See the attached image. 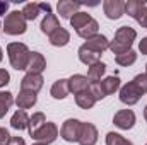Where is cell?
Returning <instances> with one entry per match:
<instances>
[{"instance_id": "1", "label": "cell", "mask_w": 147, "mask_h": 145, "mask_svg": "<svg viewBox=\"0 0 147 145\" xmlns=\"http://www.w3.org/2000/svg\"><path fill=\"white\" fill-rule=\"evenodd\" d=\"M137 38V31L130 26H121L116 29L115 38L110 41V48L111 53L116 56V55H121V53H127L132 50V44Z\"/></svg>"}, {"instance_id": "2", "label": "cell", "mask_w": 147, "mask_h": 145, "mask_svg": "<svg viewBox=\"0 0 147 145\" xmlns=\"http://www.w3.org/2000/svg\"><path fill=\"white\" fill-rule=\"evenodd\" d=\"M7 55L12 68L16 70H26L29 63L31 51L24 43H9L7 44Z\"/></svg>"}, {"instance_id": "3", "label": "cell", "mask_w": 147, "mask_h": 145, "mask_svg": "<svg viewBox=\"0 0 147 145\" xmlns=\"http://www.w3.org/2000/svg\"><path fill=\"white\" fill-rule=\"evenodd\" d=\"M118 89H120V77H116V75L101 79L99 82H94L89 87V91H91V94L94 96L96 101H101V99L108 97L110 94H115Z\"/></svg>"}, {"instance_id": "4", "label": "cell", "mask_w": 147, "mask_h": 145, "mask_svg": "<svg viewBox=\"0 0 147 145\" xmlns=\"http://www.w3.org/2000/svg\"><path fill=\"white\" fill-rule=\"evenodd\" d=\"M2 29L5 31V34L19 36V34H24L28 31V21L24 19V15H22L21 10H12V12H9L5 15Z\"/></svg>"}, {"instance_id": "5", "label": "cell", "mask_w": 147, "mask_h": 145, "mask_svg": "<svg viewBox=\"0 0 147 145\" xmlns=\"http://www.w3.org/2000/svg\"><path fill=\"white\" fill-rule=\"evenodd\" d=\"M57 137H58V126L55 125V123H51V121H46L39 130H36L33 135H31V138H34L36 142L39 144H53L55 140H57Z\"/></svg>"}, {"instance_id": "6", "label": "cell", "mask_w": 147, "mask_h": 145, "mask_svg": "<svg viewBox=\"0 0 147 145\" xmlns=\"http://www.w3.org/2000/svg\"><path fill=\"white\" fill-rule=\"evenodd\" d=\"M142 96H144V94L139 91V87H137L132 80L120 87V101H121L123 104H127V106H134V104H137V103L140 101Z\"/></svg>"}, {"instance_id": "7", "label": "cell", "mask_w": 147, "mask_h": 145, "mask_svg": "<svg viewBox=\"0 0 147 145\" xmlns=\"http://www.w3.org/2000/svg\"><path fill=\"white\" fill-rule=\"evenodd\" d=\"M80 126H82V121H79L75 118L65 119V123L62 125V130H60L62 138L65 142H77L79 135H80Z\"/></svg>"}, {"instance_id": "8", "label": "cell", "mask_w": 147, "mask_h": 145, "mask_svg": "<svg viewBox=\"0 0 147 145\" xmlns=\"http://www.w3.org/2000/svg\"><path fill=\"white\" fill-rule=\"evenodd\" d=\"M135 121H137V116L132 109H120L113 116V123L120 130H132L135 126Z\"/></svg>"}, {"instance_id": "9", "label": "cell", "mask_w": 147, "mask_h": 145, "mask_svg": "<svg viewBox=\"0 0 147 145\" xmlns=\"http://www.w3.org/2000/svg\"><path fill=\"white\" fill-rule=\"evenodd\" d=\"M98 142V128L89 123V121H82V126H80V135H79V145H96Z\"/></svg>"}, {"instance_id": "10", "label": "cell", "mask_w": 147, "mask_h": 145, "mask_svg": "<svg viewBox=\"0 0 147 145\" xmlns=\"http://www.w3.org/2000/svg\"><path fill=\"white\" fill-rule=\"evenodd\" d=\"M84 48H87L89 51H92V53H98V55H103V51H106L108 48H110V41H108V38L105 36V34H96V36L89 38V39H86V43L82 44Z\"/></svg>"}, {"instance_id": "11", "label": "cell", "mask_w": 147, "mask_h": 145, "mask_svg": "<svg viewBox=\"0 0 147 145\" xmlns=\"http://www.w3.org/2000/svg\"><path fill=\"white\" fill-rule=\"evenodd\" d=\"M103 10L108 19L116 21L125 14V2L123 0H106L103 3Z\"/></svg>"}, {"instance_id": "12", "label": "cell", "mask_w": 147, "mask_h": 145, "mask_svg": "<svg viewBox=\"0 0 147 145\" xmlns=\"http://www.w3.org/2000/svg\"><path fill=\"white\" fill-rule=\"evenodd\" d=\"M43 82L45 80L39 73H26L21 80V91H31V92L38 94L43 87Z\"/></svg>"}, {"instance_id": "13", "label": "cell", "mask_w": 147, "mask_h": 145, "mask_svg": "<svg viewBox=\"0 0 147 145\" xmlns=\"http://www.w3.org/2000/svg\"><path fill=\"white\" fill-rule=\"evenodd\" d=\"M89 87H91V82H89L87 75L75 73V75H72V77L69 79V91L74 92V96H77V94H80V92L87 91Z\"/></svg>"}, {"instance_id": "14", "label": "cell", "mask_w": 147, "mask_h": 145, "mask_svg": "<svg viewBox=\"0 0 147 145\" xmlns=\"http://www.w3.org/2000/svg\"><path fill=\"white\" fill-rule=\"evenodd\" d=\"M80 2H72V0H60L58 2V5H57V9H58V14H60V17H63V19H72L74 14H77L79 12V9H80Z\"/></svg>"}, {"instance_id": "15", "label": "cell", "mask_w": 147, "mask_h": 145, "mask_svg": "<svg viewBox=\"0 0 147 145\" xmlns=\"http://www.w3.org/2000/svg\"><path fill=\"white\" fill-rule=\"evenodd\" d=\"M46 68V60L41 53L38 51H31V56H29V63H28V73H39Z\"/></svg>"}, {"instance_id": "16", "label": "cell", "mask_w": 147, "mask_h": 145, "mask_svg": "<svg viewBox=\"0 0 147 145\" xmlns=\"http://www.w3.org/2000/svg\"><path fill=\"white\" fill-rule=\"evenodd\" d=\"M36 101H38V96L34 92H31V91H21L19 96L14 99V103L17 104V108L22 109V111L33 108V106L36 104Z\"/></svg>"}, {"instance_id": "17", "label": "cell", "mask_w": 147, "mask_h": 145, "mask_svg": "<svg viewBox=\"0 0 147 145\" xmlns=\"http://www.w3.org/2000/svg\"><path fill=\"white\" fill-rule=\"evenodd\" d=\"M69 79H60V80H57L53 85H51V89H50V94H51V97L53 99H65L67 96H69Z\"/></svg>"}, {"instance_id": "18", "label": "cell", "mask_w": 147, "mask_h": 145, "mask_svg": "<svg viewBox=\"0 0 147 145\" xmlns=\"http://www.w3.org/2000/svg\"><path fill=\"white\" fill-rule=\"evenodd\" d=\"M39 28H41V31H43L45 34L50 36L51 33H55V31H57L58 28H62V26H60V22H58V17L51 12V14H46V15H45V19L41 21V26H39Z\"/></svg>"}, {"instance_id": "19", "label": "cell", "mask_w": 147, "mask_h": 145, "mask_svg": "<svg viewBox=\"0 0 147 145\" xmlns=\"http://www.w3.org/2000/svg\"><path fill=\"white\" fill-rule=\"evenodd\" d=\"M28 125H29V116H28V113L22 111V109H17V111L12 114V118H10V126H12L14 130H26Z\"/></svg>"}, {"instance_id": "20", "label": "cell", "mask_w": 147, "mask_h": 145, "mask_svg": "<svg viewBox=\"0 0 147 145\" xmlns=\"http://www.w3.org/2000/svg\"><path fill=\"white\" fill-rule=\"evenodd\" d=\"M146 7H147V0H128V2H125V14L137 19Z\"/></svg>"}, {"instance_id": "21", "label": "cell", "mask_w": 147, "mask_h": 145, "mask_svg": "<svg viewBox=\"0 0 147 145\" xmlns=\"http://www.w3.org/2000/svg\"><path fill=\"white\" fill-rule=\"evenodd\" d=\"M48 38H50V43L53 46H65L70 41V33L65 28H58L55 33H51Z\"/></svg>"}, {"instance_id": "22", "label": "cell", "mask_w": 147, "mask_h": 145, "mask_svg": "<svg viewBox=\"0 0 147 145\" xmlns=\"http://www.w3.org/2000/svg\"><path fill=\"white\" fill-rule=\"evenodd\" d=\"M105 72H106V65H105L103 62H98V63L91 65L89 70H87V79H89V82H91V84L99 82V80L103 79Z\"/></svg>"}, {"instance_id": "23", "label": "cell", "mask_w": 147, "mask_h": 145, "mask_svg": "<svg viewBox=\"0 0 147 145\" xmlns=\"http://www.w3.org/2000/svg\"><path fill=\"white\" fill-rule=\"evenodd\" d=\"M75 103H77L79 108L91 109L94 104H96V99H94V96L91 94V91L87 89V91H84V92H80V94L75 96Z\"/></svg>"}, {"instance_id": "24", "label": "cell", "mask_w": 147, "mask_h": 145, "mask_svg": "<svg viewBox=\"0 0 147 145\" xmlns=\"http://www.w3.org/2000/svg\"><path fill=\"white\" fill-rule=\"evenodd\" d=\"M98 31H99V24H98V21H96V19H91L84 28H80V29L77 31V34H79L80 38H84V39H89V38L96 36Z\"/></svg>"}, {"instance_id": "25", "label": "cell", "mask_w": 147, "mask_h": 145, "mask_svg": "<svg viewBox=\"0 0 147 145\" xmlns=\"http://www.w3.org/2000/svg\"><path fill=\"white\" fill-rule=\"evenodd\" d=\"M115 62L120 65V67H130L137 62V53L134 50L127 51V53H121V55H116L115 56Z\"/></svg>"}, {"instance_id": "26", "label": "cell", "mask_w": 147, "mask_h": 145, "mask_svg": "<svg viewBox=\"0 0 147 145\" xmlns=\"http://www.w3.org/2000/svg\"><path fill=\"white\" fill-rule=\"evenodd\" d=\"M91 19H92V17H91L87 12H80V10H79L77 14H74L72 15V19H70V26H72L75 31H79V29L84 28Z\"/></svg>"}, {"instance_id": "27", "label": "cell", "mask_w": 147, "mask_h": 145, "mask_svg": "<svg viewBox=\"0 0 147 145\" xmlns=\"http://www.w3.org/2000/svg\"><path fill=\"white\" fill-rule=\"evenodd\" d=\"M45 123H46V116H45L43 113H34L33 116H29V125H28L29 135H33L36 130H39Z\"/></svg>"}, {"instance_id": "28", "label": "cell", "mask_w": 147, "mask_h": 145, "mask_svg": "<svg viewBox=\"0 0 147 145\" xmlns=\"http://www.w3.org/2000/svg\"><path fill=\"white\" fill-rule=\"evenodd\" d=\"M14 104V97L9 91L5 92H0V119L7 114V111L10 109V106Z\"/></svg>"}, {"instance_id": "29", "label": "cell", "mask_w": 147, "mask_h": 145, "mask_svg": "<svg viewBox=\"0 0 147 145\" xmlns=\"http://www.w3.org/2000/svg\"><path fill=\"white\" fill-rule=\"evenodd\" d=\"M39 3H36V2H29V3H26L24 7H22V15H24V19L26 21H34L38 17V14H39Z\"/></svg>"}, {"instance_id": "30", "label": "cell", "mask_w": 147, "mask_h": 145, "mask_svg": "<svg viewBox=\"0 0 147 145\" xmlns=\"http://www.w3.org/2000/svg\"><path fill=\"white\" fill-rule=\"evenodd\" d=\"M106 145H134L130 140H127L125 137H121L120 133H115V132H110L106 135Z\"/></svg>"}, {"instance_id": "31", "label": "cell", "mask_w": 147, "mask_h": 145, "mask_svg": "<svg viewBox=\"0 0 147 145\" xmlns=\"http://www.w3.org/2000/svg\"><path fill=\"white\" fill-rule=\"evenodd\" d=\"M132 82L139 87V91H140L142 94H147V73H139Z\"/></svg>"}, {"instance_id": "32", "label": "cell", "mask_w": 147, "mask_h": 145, "mask_svg": "<svg viewBox=\"0 0 147 145\" xmlns=\"http://www.w3.org/2000/svg\"><path fill=\"white\" fill-rule=\"evenodd\" d=\"M9 82H10V73L7 72L5 68H0V87L7 85Z\"/></svg>"}, {"instance_id": "33", "label": "cell", "mask_w": 147, "mask_h": 145, "mask_svg": "<svg viewBox=\"0 0 147 145\" xmlns=\"http://www.w3.org/2000/svg\"><path fill=\"white\" fill-rule=\"evenodd\" d=\"M9 140H10L9 132H7L3 126H0V145H7L9 144Z\"/></svg>"}, {"instance_id": "34", "label": "cell", "mask_w": 147, "mask_h": 145, "mask_svg": "<svg viewBox=\"0 0 147 145\" xmlns=\"http://www.w3.org/2000/svg\"><path fill=\"white\" fill-rule=\"evenodd\" d=\"M135 21H137V22H139L142 28H146V29H147V7L142 10V12H140V15H139Z\"/></svg>"}, {"instance_id": "35", "label": "cell", "mask_w": 147, "mask_h": 145, "mask_svg": "<svg viewBox=\"0 0 147 145\" xmlns=\"http://www.w3.org/2000/svg\"><path fill=\"white\" fill-rule=\"evenodd\" d=\"M7 145H26V142H24V138H21V137H10V140H9Z\"/></svg>"}, {"instance_id": "36", "label": "cell", "mask_w": 147, "mask_h": 145, "mask_svg": "<svg viewBox=\"0 0 147 145\" xmlns=\"http://www.w3.org/2000/svg\"><path fill=\"white\" fill-rule=\"evenodd\" d=\"M139 50L142 55H147V38H142V41L139 43Z\"/></svg>"}, {"instance_id": "37", "label": "cell", "mask_w": 147, "mask_h": 145, "mask_svg": "<svg viewBox=\"0 0 147 145\" xmlns=\"http://www.w3.org/2000/svg\"><path fill=\"white\" fill-rule=\"evenodd\" d=\"M9 10V2H0V15H3Z\"/></svg>"}, {"instance_id": "38", "label": "cell", "mask_w": 147, "mask_h": 145, "mask_svg": "<svg viewBox=\"0 0 147 145\" xmlns=\"http://www.w3.org/2000/svg\"><path fill=\"white\" fill-rule=\"evenodd\" d=\"M39 9L45 10L46 14H51V5H50V3H39Z\"/></svg>"}, {"instance_id": "39", "label": "cell", "mask_w": 147, "mask_h": 145, "mask_svg": "<svg viewBox=\"0 0 147 145\" xmlns=\"http://www.w3.org/2000/svg\"><path fill=\"white\" fill-rule=\"evenodd\" d=\"M144 119L147 121V104H146V108H144Z\"/></svg>"}, {"instance_id": "40", "label": "cell", "mask_w": 147, "mask_h": 145, "mask_svg": "<svg viewBox=\"0 0 147 145\" xmlns=\"http://www.w3.org/2000/svg\"><path fill=\"white\" fill-rule=\"evenodd\" d=\"M2 60H3V50L0 48V62H2Z\"/></svg>"}, {"instance_id": "41", "label": "cell", "mask_w": 147, "mask_h": 145, "mask_svg": "<svg viewBox=\"0 0 147 145\" xmlns=\"http://www.w3.org/2000/svg\"><path fill=\"white\" fill-rule=\"evenodd\" d=\"M33 145H46V144H39V142H36V144H33Z\"/></svg>"}, {"instance_id": "42", "label": "cell", "mask_w": 147, "mask_h": 145, "mask_svg": "<svg viewBox=\"0 0 147 145\" xmlns=\"http://www.w3.org/2000/svg\"><path fill=\"white\" fill-rule=\"evenodd\" d=\"M0 31H2V22H0Z\"/></svg>"}, {"instance_id": "43", "label": "cell", "mask_w": 147, "mask_h": 145, "mask_svg": "<svg viewBox=\"0 0 147 145\" xmlns=\"http://www.w3.org/2000/svg\"><path fill=\"white\" fill-rule=\"evenodd\" d=\"M146 70H147V63H146ZM146 73H147V72H146Z\"/></svg>"}, {"instance_id": "44", "label": "cell", "mask_w": 147, "mask_h": 145, "mask_svg": "<svg viewBox=\"0 0 147 145\" xmlns=\"http://www.w3.org/2000/svg\"><path fill=\"white\" fill-rule=\"evenodd\" d=\"M146 145H147V144H146Z\"/></svg>"}]
</instances>
